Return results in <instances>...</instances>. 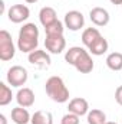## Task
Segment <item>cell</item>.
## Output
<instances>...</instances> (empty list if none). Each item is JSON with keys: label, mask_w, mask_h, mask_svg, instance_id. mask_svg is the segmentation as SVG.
Listing matches in <instances>:
<instances>
[{"label": "cell", "mask_w": 122, "mask_h": 124, "mask_svg": "<svg viewBox=\"0 0 122 124\" xmlns=\"http://www.w3.org/2000/svg\"><path fill=\"white\" fill-rule=\"evenodd\" d=\"M65 61L69 65H73L81 74H89L93 69V61L89 51L81 46H72L65 54Z\"/></svg>", "instance_id": "cell-1"}, {"label": "cell", "mask_w": 122, "mask_h": 124, "mask_svg": "<svg viewBox=\"0 0 122 124\" xmlns=\"http://www.w3.org/2000/svg\"><path fill=\"white\" fill-rule=\"evenodd\" d=\"M39 45V29L34 23H25L17 38V48L23 54H30L37 49Z\"/></svg>", "instance_id": "cell-2"}, {"label": "cell", "mask_w": 122, "mask_h": 124, "mask_svg": "<svg viewBox=\"0 0 122 124\" xmlns=\"http://www.w3.org/2000/svg\"><path fill=\"white\" fill-rule=\"evenodd\" d=\"M45 90H46V94L50 97V100L55 102L63 104L69 100V90L66 88L63 79L58 75L47 78V81L45 84Z\"/></svg>", "instance_id": "cell-3"}, {"label": "cell", "mask_w": 122, "mask_h": 124, "mask_svg": "<svg viewBox=\"0 0 122 124\" xmlns=\"http://www.w3.org/2000/svg\"><path fill=\"white\" fill-rule=\"evenodd\" d=\"M16 54L14 43L12 40V35L7 31H0V59L3 62H7L13 59Z\"/></svg>", "instance_id": "cell-4"}, {"label": "cell", "mask_w": 122, "mask_h": 124, "mask_svg": "<svg viewBox=\"0 0 122 124\" xmlns=\"http://www.w3.org/2000/svg\"><path fill=\"white\" fill-rule=\"evenodd\" d=\"M27 78H29V75H27L26 68H23L20 65H14V66L9 68L7 75H6V79H7L9 85L16 87V88H20L22 85H25Z\"/></svg>", "instance_id": "cell-5"}, {"label": "cell", "mask_w": 122, "mask_h": 124, "mask_svg": "<svg viewBox=\"0 0 122 124\" xmlns=\"http://www.w3.org/2000/svg\"><path fill=\"white\" fill-rule=\"evenodd\" d=\"M65 28H68L69 31L72 32H76V31H81L85 25V17L83 15L79 12V10H70L65 15Z\"/></svg>", "instance_id": "cell-6"}, {"label": "cell", "mask_w": 122, "mask_h": 124, "mask_svg": "<svg viewBox=\"0 0 122 124\" xmlns=\"http://www.w3.org/2000/svg\"><path fill=\"white\" fill-rule=\"evenodd\" d=\"M45 46L50 54H62L66 48V39L63 35H46Z\"/></svg>", "instance_id": "cell-7"}, {"label": "cell", "mask_w": 122, "mask_h": 124, "mask_svg": "<svg viewBox=\"0 0 122 124\" xmlns=\"http://www.w3.org/2000/svg\"><path fill=\"white\" fill-rule=\"evenodd\" d=\"M29 16H30V10L25 4H13L7 12V17L13 23H22L27 20Z\"/></svg>", "instance_id": "cell-8"}, {"label": "cell", "mask_w": 122, "mask_h": 124, "mask_svg": "<svg viewBox=\"0 0 122 124\" xmlns=\"http://www.w3.org/2000/svg\"><path fill=\"white\" fill-rule=\"evenodd\" d=\"M27 59L30 62L32 65L37 66V68H49L50 66V55L46 52V51H42V49H36L29 54Z\"/></svg>", "instance_id": "cell-9"}, {"label": "cell", "mask_w": 122, "mask_h": 124, "mask_svg": "<svg viewBox=\"0 0 122 124\" xmlns=\"http://www.w3.org/2000/svg\"><path fill=\"white\" fill-rule=\"evenodd\" d=\"M89 17H91V22L93 25L102 28V26H106L109 23V12L103 7H93L91 12H89Z\"/></svg>", "instance_id": "cell-10"}, {"label": "cell", "mask_w": 122, "mask_h": 124, "mask_svg": "<svg viewBox=\"0 0 122 124\" xmlns=\"http://www.w3.org/2000/svg\"><path fill=\"white\" fill-rule=\"evenodd\" d=\"M68 111L73 113V114H76L79 117H82V116H86L89 113V104H88V101L85 98H82V97L79 98L78 97V98H73V100L69 101Z\"/></svg>", "instance_id": "cell-11"}, {"label": "cell", "mask_w": 122, "mask_h": 124, "mask_svg": "<svg viewBox=\"0 0 122 124\" xmlns=\"http://www.w3.org/2000/svg\"><path fill=\"white\" fill-rule=\"evenodd\" d=\"M16 101L20 107L29 108L34 104V93L30 88H20L16 94Z\"/></svg>", "instance_id": "cell-12"}, {"label": "cell", "mask_w": 122, "mask_h": 124, "mask_svg": "<svg viewBox=\"0 0 122 124\" xmlns=\"http://www.w3.org/2000/svg\"><path fill=\"white\" fill-rule=\"evenodd\" d=\"M39 20H40V23H42L43 28L50 26L52 23H55V22L58 20V17H56V10H55L53 7H50V6L42 7L40 12H39Z\"/></svg>", "instance_id": "cell-13"}, {"label": "cell", "mask_w": 122, "mask_h": 124, "mask_svg": "<svg viewBox=\"0 0 122 124\" xmlns=\"http://www.w3.org/2000/svg\"><path fill=\"white\" fill-rule=\"evenodd\" d=\"M12 120L14 124H27L32 121V117L25 107L19 105V107L12 110Z\"/></svg>", "instance_id": "cell-14"}, {"label": "cell", "mask_w": 122, "mask_h": 124, "mask_svg": "<svg viewBox=\"0 0 122 124\" xmlns=\"http://www.w3.org/2000/svg\"><path fill=\"white\" fill-rule=\"evenodd\" d=\"M108 48H109V45H108V40H106L103 36H101L98 40H95V42L92 43L88 49H89V54L95 55V56H101V55L106 54Z\"/></svg>", "instance_id": "cell-15"}, {"label": "cell", "mask_w": 122, "mask_h": 124, "mask_svg": "<svg viewBox=\"0 0 122 124\" xmlns=\"http://www.w3.org/2000/svg\"><path fill=\"white\" fill-rule=\"evenodd\" d=\"M101 36H102L101 32L98 31L96 28H88V29H85V31L82 32V43H83L86 48H89L92 43H93L95 40H98Z\"/></svg>", "instance_id": "cell-16"}, {"label": "cell", "mask_w": 122, "mask_h": 124, "mask_svg": "<svg viewBox=\"0 0 122 124\" xmlns=\"http://www.w3.org/2000/svg\"><path fill=\"white\" fill-rule=\"evenodd\" d=\"M32 124H53V116L50 111H36L32 116Z\"/></svg>", "instance_id": "cell-17"}, {"label": "cell", "mask_w": 122, "mask_h": 124, "mask_svg": "<svg viewBox=\"0 0 122 124\" xmlns=\"http://www.w3.org/2000/svg\"><path fill=\"white\" fill-rule=\"evenodd\" d=\"M86 120H88V124H105L106 123V114L102 110L93 108L86 114Z\"/></svg>", "instance_id": "cell-18"}, {"label": "cell", "mask_w": 122, "mask_h": 124, "mask_svg": "<svg viewBox=\"0 0 122 124\" xmlns=\"http://www.w3.org/2000/svg\"><path fill=\"white\" fill-rule=\"evenodd\" d=\"M106 65L112 71H121L122 69V54L121 52H112L106 56Z\"/></svg>", "instance_id": "cell-19"}, {"label": "cell", "mask_w": 122, "mask_h": 124, "mask_svg": "<svg viewBox=\"0 0 122 124\" xmlns=\"http://www.w3.org/2000/svg\"><path fill=\"white\" fill-rule=\"evenodd\" d=\"M12 98H13V94L9 85H6L4 82H0V105L1 107L7 105L9 102H12Z\"/></svg>", "instance_id": "cell-20"}, {"label": "cell", "mask_w": 122, "mask_h": 124, "mask_svg": "<svg viewBox=\"0 0 122 124\" xmlns=\"http://www.w3.org/2000/svg\"><path fill=\"white\" fill-rule=\"evenodd\" d=\"M63 31H65V23H62L61 20H56L50 26L45 28L46 35H63Z\"/></svg>", "instance_id": "cell-21"}, {"label": "cell", "mask_w": 122, "mask_h": 124, "mask_svg": "<svg viewBox=\"0 0 122 124\" xmlns=\"http://www.w3.org/2000/svg\"><path fill=\"white\" fill-rule=\"evenodd\" d=\"M61 124H79V116H76V114L68 111V114H65V116L62 117Z\"/></svg>", "instance_id": "cell-22"}, {"label": "cell", "mask_w": 122, "mask_h": 124, "mask_svg": "<svg viewBox=\"0 0 122 124\" xmlns=\"http://www.w3.org/2000/svg\"><path fill=\"white\" fill-rule=\"evenodd\" d=\"M115 101L122 105V85H119L118 88H116V91H115Z\"/></svg>", "instance_id": "cell-23"}, {"label": "cell", "mask_w": 122, "mask_h": 124, "mask_svg": "<svg viewBox=\"0 0 122 124\" xmlns=\"http://www.w3.org/2000/svg\"><path fill=\"white\" fill-rule=\"evenodd\" d=\"M0 124H7V120H6L4 114H0Z\"/></svg>", "instance_id": "cell-24"}, {"label": "cell", "mask_w": 122, "mask_h": 124, "mask_svg": "<svg viewBox=\"0 0 122 124\" xmlns=\"http://www.w3.org/2000/svg\"><path fill=\"white\" fill-rule=\"evenodd\" d=\"M112 4H115V6H118V4H122V0H109Z\"/></svg>", "instance_id": "cell-25"}, {"label": "cell", "mask_w": 122, "mask_h": 124, "mask_svg": "<svg viewBox=\"0 0 122 124\" xmlns=\"http://www.w3.org/2000/svg\"><path fill=\"white\" fill-rule=\"evenodd\" d=\"M26 3H29V4H33V3H37L39 0H25Z\"/></svg>", "instance_id": "cell-26"}, {"label": "cell", "mask_w": 122, "mask_h": 124, "mask_svg": "<svg viewBox=\"0 0 122 124\" xmlns=\"http://www.w3.org/2000/svg\"><path fill=\"white\" fill-rule=\"evenodd\" d=\"M105 124H118V123H115V121H106Z\"/></svg>", "instance_id": "cell-27"}]
</instances>
